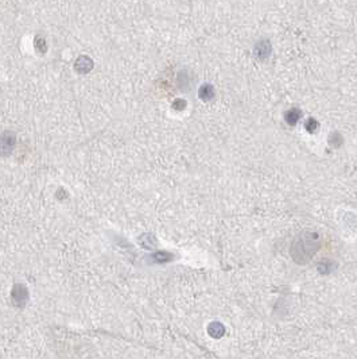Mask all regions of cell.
<instances>
[{"label": "cell", "mask_w": 357, "mask_h": 359, "mask_svg": "<svg viewBox=\"0 0 357 359\" xmlns=\"http://www.w3.org/2000/svg\"><path fill=\"white\" fill-rule=\"evenodd\" d=\"M320 247H321L320 235L312 231H304L291 244V257L296 263L302 265L309 262Z\"/></svg>", "instance_id": "6da1fadb"}, {"label": "cell", "mask_w": 357, "mask_h": 359, "mask_svg": "<svg viewBox=\"0 0 357 359\" xmlns=\"http://www.w3.org/2000/svg\"><path fill=\"white\" fill-rule=\"evenodd\" d=\"M14 146H15V135L12 133H3L0 135V155L11 154Z\"/></svg>", "instance_id": "7a4b0ae2"}, {"label": "cell", "mask_w": 357, "mask_h": 359, "mask_svg": "<svg viewBox=\"0 0 357 359\" xmlns=\"http://www.w3.org/2000/svg\"><path fill=\"white\" fill-rule=\"evenodd\" d=\"M28 300V292L24 285H15L12 289V301L19 308H22Z\"/></svg>", "instance_id": "3957f363"}, {"label": "cell", "mask_w": 357, "mask_h": 359, "mask_svg": "<svg viewBox=\"0 0 357 359\" xmlns=\"http://www.w3.org/2000/svg\"><path fill=\"white\" fill-rule=\"evenodd\" d=\"M271 50H272V46L270 44V41L267 40L259 41L255 46V54L260 60H264V58L268 57L270 54H271Z\"/></svg>", "instance_id": "277c9868"}, {"label": "cell", "mask_w": 357, "mask_h": 359, "mask_svg": "<svg viewBox=\"0 0 357 359\" xmlns=\"http://www.w3.org/2000/svg\"><path fill=\"white\" fill-rule=\"evenodd\" d=\"M74 68L78 73H88V72L93 68V62L89 57L81 56V57H78V60L76 61Z\"/></svg>", "instance_id": "5b68a950"}, {"label": "cell", "mask_w": 357, "mask_h": 359, "mask_svg": "<svg viewBox=\"0 0 357 359\" xmlns=\"http://www.w3.org/2000/svg\"><path fill=\"white\" fill-rule=\"evenodd\" d=\"M200 98L202 99V100H205V102H208V100H212L213 98H214V89H213L212 85H209V84H205L202 85L201 88H200Z\"/></svg>", "instance_id": "8992f818"}, {"label": "cell", "mask_w": 357, "mask_h": 359, "mask_svg": "<svg viewBox=\"0 0 357 359\" xmlns=\"http://www.w3.org/2000/svg\"><path fill=\"white\" fill-rule=\"evenodd\" d=\"M300 118V110H296V108H292L290 111H287L286 115H284V119H286V122L290 124V126L296 124Z\"/></svg>", "instance_id": "52a82bcc"}, {"label": "cell", "mask_w": 357, "mask_h": 359, "mask_svg": "<svg viewBox=\"0 0 357 359\" xmlns=\"http://www.w3.org/2000/svg\"><path fill=\"white\" fill-rule=\"evenodd\" d=\"M208 331H209V333H210L213 337L222 336V333L225 332L224 327H222L220 323H212L210 325H209Z\"/></svg>", "instance_id": "ba28073f"}, {"label": "cell", "mask_w": 357, "mask_h": 359, "mask_svg": "<svg viewBox=\"0 0 357 359\" xmlns=\"http://www.w3.org/2000/svg\"><path fill=\"white\" fill-rule=\"evenodd\" d=\"M185 107H186V102L185 100H181V99L176 100V102H174V104H172V108H174V110H176V111H182Z\"/></svg>", "instance_id": "9c48e42d"}, {"label": "cell", "mask_w": 357, "mask_h": 359, "mask_svg": "<svg viewBox=\"0 0 357 359\" xmlns=\"http://www.w3.org/2000/svg\"><path fill=\"white\" fill-rule=\"evenodd\" d=\"M155 259H156L158 262H166L170 259V257H168L166 253H158L156 255H155Z\"/></svg>", "instance_id": "30bf717a"}]
</instances>
